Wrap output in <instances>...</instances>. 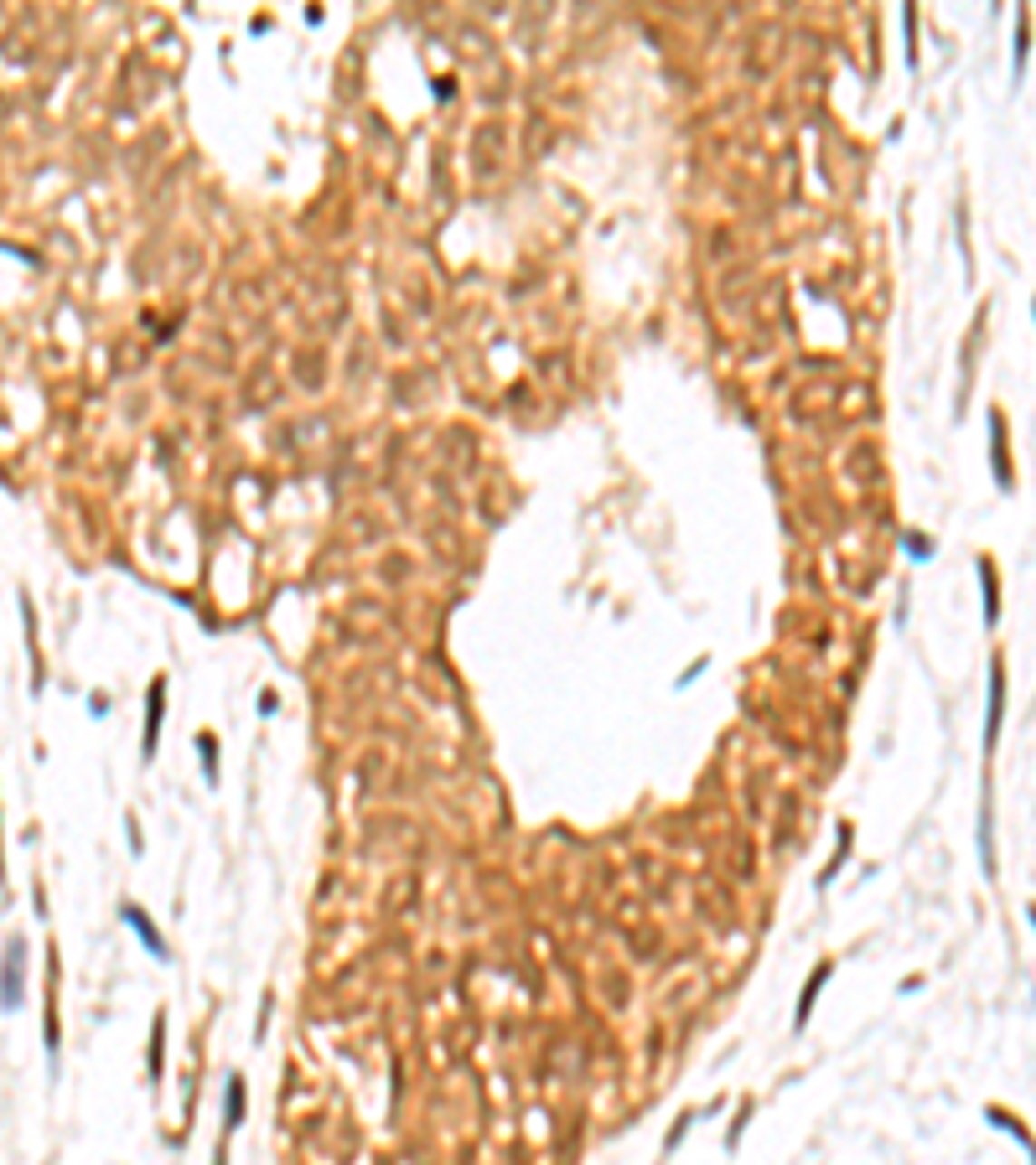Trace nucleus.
<instances>
[{"label":"nucleus","instance_id":"nucleus-13","mask_svg":"<svg viewBox=\"0 0 1036 1165\" xmlns=\"http://www.w3.org/2000/svg\"><path fill=\"white\" fill-rule=\"evenodd\" d=\"M902 26H907V68H917V47H912V42H917V11H902Z\"/></svg>","mask_w":1036,"mask_h":1165},{"label":"nucleus","instance_id":"nucleus-8","mask_svg":"<svg viewBox=\"0 0 1036 1165\" xmlns=\"http://www.w3.org/2000/svg\"><path fill=\"white\" fill-rule=\"evenodd\" d=\"M829 974H835V964H818V974L814 979H808V985H803V995H799V1015H793V1025H808V1015H814V1000H818V989L829 985Z\"/></svg>","mask_w":1036,"mask_h":1165},{"label":"nucleus","instance_id":"nucleus-7","mask_svg":"<svg viewBox=\"0 0 1036 1165\" xmlns=\"http://www.w3.org/2000/svg\"><path fill=\"white\" fill-rule=\"evenodd\" d=\"M980 580H984V627L1000 622V575H995V559L980 555Z\"/></svg>","mask_w":1036,"mask_h":1165},{"label":"nucleus","instance_id":"nucleus-9","mask_svg":"<svg viewBox=\"0 0 1036 1165\" xmlns=\"http://www.w3.org/2000/svg\"><path fill=\"white\" fill-rule=\"evenodd\" d=\"M1026 42H1031V11H1016V53H1011V78H1026V53H1031V47H1026Z\"/></svg>","mask_w":1036,"mask_h":1165},{"label":"nucleus","instance_id":"nucleus-14","mask_svg":"<svg viewBox=\"0 0 1036 1165\" xmlns=\"http://www.w3.org/2000/svg\"><path fill=\"white\" fill-rule=\"evenodd\" d=\"M1026 917H1031V927H1036V907H1026Z\"/></svg>","mask_w":1036,"mask_h":1165},{"label":"nucleus","instance_id":"nucleus-2","mask_svg":"<svg viewBox=\"0 0 1036 1165\" xmlns=\"http://www.w3.org/2000/svg\"><path fill=\"white\" fill-rule=\"evenodd\" d=\"M990 466H995V487H1000V492H1016V477H1011V446H1005V410H990Z\"/></svg>","mask_w":1036,"mask_h":1165},{"label":"nucleus","instance_id":"nucleus-4","mask_svg":"<svg viewBox=\"0 0 1036 1165\" xmlns=\"http://www.w3.org/2000/svg\"><path fill=\"white\" fill-rule=\"evenodd\" d=\"M120 917H125L130 927H135V937H140V943H146V948H150V958H166V937H161V932H156V922H150V917L140 912L135 901H125V907H120Z\"/></svg>","mask_w":1036,"mask_h":1165},{"label":"nucleus","instance_id":"nucleus-10","mask_svg":"<svg viewBox=\"0 0 1036 1165\" xmlns=\"http://www.w3.org/2000/svg\"><path fill=\"white\" fill-rule=\"evenodd\" d=\"M223 1124L228 1130L244 1124V1077H228V1088H223Z\"/></svg>","mask_w":1036,"mask_h":1165},{"label":"nucleus","instance_id":"nucleus-12","mask_svg":"<svg viewBox=\"0 0 1036 1165\" xmlns=\"http://www.w3.org/2000/svg\"><path fill=\"white\" fill-rule=\"evenodd\" d=\"M161 1036H166V1015H156V1031H150V1077H161Z\"/></svg>","mask_w":1036,"mask_h":1165},{"label":"nucleus","instance_id":"nucleus-3","mask_svg":"<svg viewBox=\"0 0 1036 1165\" xmlns=\"http://www.w3.org/2000/svg\"><path fill=\"white\" fill-rule=\"evenodd\" d=\"M166 704V679H150V704H146V735H140V752H146V762L156 756V746H161V710Z\"/></svg>","mask_w":1036,"mask_h":1165},{"label":"nucleus","instance_id":"nucleus-11","mask_svg":"<svg viewBox=\"0 0 1036 1165\" xmlns=\"http://www.w3.org/2000/svg\"><path fill=\"white\" fill-rule=\"evenodd\" d=\"M198 752H202V777H208V782H218V741L202 731L198 735Z\"/></svg>","mask_w":1036,"mask_h":1165},{"label":"nucleus","instance_id":"nucleus-5","mask_svg":"<svg viewBox=\"0 0 1036 1165\" xmlns=\"http://www.w3.org/2000/svg\"><path fill=\"white\" fill-rule=\"evenodd\" d=\"M21 958H26V948H21V937H11L5 943V1010H16L21 1005Z\"/></svg>","mask_w":1036,"mask_h":1165},{"label":"nucleus","instance_id":"nucleus-6","mask_svg":"<svg viewBox=\"0 0 1036 1165\" xmlns=\"http://www.w3.org/2000/svg\"><path fill=\"white\" fill-rule=\"evenodd\" d=\"M984 1119H990L995 1130H1005V1134H1011V1140H1016V1145L1026 1150V1155H1031V1165H1036V1140H1031V1134H1026V1124H1021L1016 1113H1005V1109H1000V1103H990V1109H984Z\"/></svg>","mask_w":1036,"mask_h":1165},{"label":"nucleus","instance_id":"nucleus-1","mask_svg":"<svg viewBox=\"0 0 1036 1165\" xmlns=\"http://www.w3.org/2000/svg\"><path fill=\"white\" fill-rule=\"evenodd\" d=\"M990 710H984V752H995L1000 746V725H1005V658H990V699H984Z\"/></svg>","mask_w":1036,"mask_h":1165}]
</instances>
